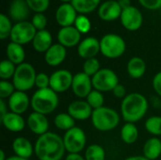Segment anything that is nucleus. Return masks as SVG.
I'll use <instances>...</instances> for the list:
<instances>
[{
    "mask_svg": "<svg viewBox=\"0 0 161 160\" xmlns=\"http://www.w3.org/2000/svg\"><path fill=\"white\" fill-rule=\"evenodd\" d=\"M65 151L63 139L53 132L40 136L34 145V153L39 160H61Z\"/></svg>",
    "mask_w": 161,
    "mask_h": 160,
    "instance_id": "1",
    "label": "nucleus"
},
{
    "mask_svg": "<svg viewBox=\"0 0 161 160\" xmlns=\"http://www.w3.org/2000/svg\"><path fill=\"white\" fill-rule=\"evenodd\" d=\"M148 110V101L145 96L138 92L127 94L122 101L121 113L126 123L135 124L141 121Z\"/></svg>",
    "mask_w": 161,
    "mask_h": 160,
    "instance_id": "2",
    "label": "nucleus"
},
{
    "mask_svg": "<svg viewBox=\"0 0 161 160\" xmlns=\"http://www.w3.org/2000/svg\"><path fill=\"white\" fill-rule=\"evenodd\" d=\"M58 93L50 88L38 90L31 97V108L35 112L47 115L52 113L58 106Z\"/></svg>",
    "mask_w": 161,
    "mask_h": 160,
    "instance_id": "3",
    "label": "nucleus"
},
{
    "mask_svg": "<svg viewBox=\"0 0 161 160\" xmlns=\"http://www.w3.org/2000/svg\"><path fill=\"white\" fill-rule=\"evenodd\" d=\"M91 119L94 128L101 132L111 131L116 128L120 123V115L118 112L108 107L94 109Z\"/></svg>",
    "mask_w": 161,
    "mask_h": 160,
    "instance_id": "4",
    "label": "nucleus"
},
{
    "mask_svg": "<svg viewBox=\"0 0 161 160\" xmlns=\"http://www.w3.org/2000/svg\"><path fill=\"white\" fill-rule=\"evenodd\" d=\"M36 76L37 74L34 67L30 63L24 62L16 66V71L12 77V83L16 91L25 92L35 86Z\"/></svg>",
    "mask_w": 161,
    "mask_h": 160,
    "instance_id": "5",
    "label": "nucleus"
},
{
    "mask_svg": "<svg viewBox=\"0 0 161 160\" xmlns=\"http://www.w3.org/2000/svg\"><path fill=\"white\" fill-rule=\"evenodd\" d=\"M126 49L125 40L117 34H106L100 40V52L108 58H118Z\"/></svg>",
    "mask_w": 161,
    "mask_h": 160,
    "instance_id": "6",
    "label": "nucleus"
},
{
    "mask_svg": "<svg viewBox=\"0 0 161 160\" xmlns=\"http://www.w3.org/2000/svg\"><path fill=\"white\" fill-rule=\"evenodd\" d=\"M92 82L94 90L101 92L112 91L114 88L120 84L116 73L108 68L100 69L99 72L92 77Z\"/></svg>",
    "mask_w": 161,
    "mask_h": 160,
    "instance_id": "7",
    "label": "nucleus"
},
{
    "mask_svg": "<svg viewBox=\"0 0 161 160\" xmlns=\"http://www.w3.org/2000/svg\"><path fill=\"white\" fill-rule=\"evenodd\" d=\"M62 139L65 149L69 154H79L85 148L87 142L85 132L77 126L66 131Z\"/></svg>",
    "mask_w": 161,
    "mask_h": 160,
    "instance_id": "8",
    "label": "nucleus"
},
{
    "mask_svg": "<svg viewBox=\"0 0 161 160\" xmlns=\"http://www.w3.org/2000/svg\"><path fill=\"white\" fill-rule=\"evenodd\" d=\"M37 29L34 27L32 23L28 21L18 22L12 26L10 33V40L12 42L24 45L33 41Z\"/></svg>",
    "mask_w": 161,
    "mask_h": 160,
    "instance_id": "9",
    "label": "nucleus"
},
{
    "mask_svg": "<svg viewBox=\"0 0 161 160\" xmlns=\"http://www.w3.org/2000/svg\"><path fill=\"white\" fill-rule=\"evenodd\" d=\"M74 75L68 70L60 69L50 75V89L57 93H62L72 88Z\"/></svg>",
    "mask_w": 161,
    "mask_h": 160,
    "instance_id": "10",
    "label": "nucleus"
},
{
    "mask_svg": "<svg viewBox=\"0 0 161 160\" xmlns=\"http://www.w3.org/2000/svg\"><path fill=\"white\" fill-rule=\"evenodd\" d=\"M120 18L123 26L129 31L138 30L142 26L143 22L142 13L139 8L133 6L124 8Z\"/></svg>",
    "mask_w": 161,
    "mask_h": 160,
    "instance_id": "11",
    "label": "nucleus"
},
{
    "mask_svg": "<svg viewBox=\"0 0 161 160\" xmlns=\"http://www.w3.org/2000/svg\"><path fill=\"white\" fill-rule=\"evenodd\" d=\"M92 77L87 75L85 73H77L74 75L72 91L74 94L78 98H87L90 92L92 91Z\"/></svg>",
    "mask_w": 161,
    "mask_h": 160,
    "instance_id": "12",
    "label": "nucleus"
},
{
    "mask_svg": "<svg viewBox=\"0 0 161 160\" xmlns=\"http://www.w3.org/2000/svg\"><path fill=\"white\" fill-rule=\"evenodd\" d=\"M77 18V11L71 3H63L56 11V20L62 27L72 26Z\"/></svg>",
    "mask_w": 161,
    "mask_h": 160,
    "instance_id": "13",
    "label": "nucleus"
},
{
    "mask_svg": "<svg viewBox=\"0 0 161 160\" xmlns=\"http://www.w3.org/2000/svg\"><path fill=\"white\" fill-rule=\"evenodd\" d=\"M29 106H31V99H29L28 95L24 91H16L8 101V107L10 109V112L20 115L25 113Z\"/></svg>",
    "mask_w": 161,
    "mask_h": 160,
    "instance_id": "14",
    "label": "nucleus"
},
{
    "mask_svg": "<svg viewBox=\"0 0 161 160\" xmlns=\"http://www.w3.org/2000/svg\"><path fill=\"white\" fill-rule=\"evenodd\" d=\"M123 8L116 0H108L101 4L98 8V15L103 21L111 22L121 17Z\"/></svg>",
    "mask_w": 161,
    "mask_h": 160,
    "instance_id": "15",
    "label": "nucleus"
},
{
    "mask_svg": "<svg viewBox=\"0 0 161 160\" xmlns=\"http://www.w3.org/2000/svg\"><path fill=\"white\" fill-rule=\"evenodd\" d=\"M81 33L75 28V26H66L61 27L58 32V43L64 47H74L80 43Z\"/></svg>",
    "mask_w": 161,
    "mask_h": 160,
    "instance_id": "16",
    "label": "nucleus"
},
{
    "mask_svg": "<svg viewBox=\"0 0 161 160\" xmlns=\"http://www.w3.org/2000/svg\"><path fill=\"white\" fill-rule=\"evenodd\" d=\"M100 52V41L94 37H88L80 41L77 53L80 58L86 59L95 58Z\"/></svg>",
    "mask_w": 161,
    "mask_h": 160,
    "instance_id": "17",
    "label": "nucleus"
},
{
    "mask_svg": "<svg viewBox=\"0 0 161 160\" xmlns=\"http://www.w3.org/2000/svg\"><path fill=\"white\" fill-rule=\"evenodd\" d=\"M26 124L30 131L39 137L47 133L49 129V122L45 115L33 111L27 117Z\"/></svg>",
    "mask_w": 161,
    "mask_h": 160,
    "instance_id": "18",
    "label": "nucleus"
},
{
    "mask_svg": "<svg viewBox=\"0 0 161 160\" xmlns=\"http://www.w3.org/2000/svg\"><path fill=\"white\" fill-rule=\"evenodd\" d=\"M93 109L88 104L87 101L75 100L72 102L68 107V113L77 121H85L92 118Z\"/></svg>",
    "mask_w": 161,
    "mask_h": 160,
    "instance_id": "19",
    "label": "nucleus"
},
{
    "mask_svg": "<svg viewBox=\"0 0 161 160\" xmlns=\"http://www.w3.org/2000/svg\"><path fill=\"white\" fill-rule=\"evenodd\" d=\"M66 47H64L60 43H55L45 52L44 59L49 66L57 67L64 61V59L66 58Z\"/></svg>",
    "mask_w": 161,
    "mask_h": 160,
    "instance_id": "20",
    "label": "nucleus"
},
{
    "mask_svg": "<svg viewBox=\"0 0 161 160\" xmlns=\"http://www.w3.org/2000/svg\"><path fill=\"white\" fill-rule=\"evenodd\" d=\"M3 126L13 133H18L24 130L25 126V121L20 114L14 112H8L3 118L0 119Z\"/></svg>",
    "mask_w": 161,
    "mask_h": 160,
    "instance_id": "21",
    "label": "nucleus"
},
{
    "mask_svg": "<svg viewBox=\"0 0 161 160\" xmlns=\"http://www.w3.org/2000/svg\"><path fill=\"white\" fill-rule=\"evenodd\" d=\"M12 151L15 156L28 159L34 153V146L32 143L24 137H18L12 141Z\"/></svg>",
    "mask_w": 161,
    "mask_h": 160,
    "instance_id": "22",
    "label": "nucleus"
},
{
    "mask_svg": "<svg viewBox=\"0 0 161 160\" xmlns=\"http://www.w3.org/2000/svg\"><path fill=\"white\" fill-rule=\"evenodd\" d=\"M53 38L51 33L46 30H40L37 31L33 41L32 45L33 48L39 53H45L52 45H53Z\"/></svg>",
    "mask_w": 161,
    "mask_h": 160,
    "instance_id": "23",
    "label": "nucleus"
},
{
    "mask_svg": "<svg viewBox=\"0 0 161 160\" xmlns=\"http://www.w3.org/2000/svg\"><path fill=\"white\" fill-rule=\"evenodd\" d=\"M29 9L25 0H14L9 7V15L12 20L18 22L25 21L29 15Z\"/></svg>",
    "mask_w": 161,
    "mask_h": 160,
    "instance_id": "24",
    "label": "nucleus"
},
{
    "mask_svg": "<svg viewBox=\"0 0 161 160\" xmlns=\"http://www.w3.org/2000/svg\"><path fill=\"white\" fill-rule=\"evenodd\" d=\"M6 54L8 57V59L10 60L15 65H20L24 63V60L25 58V53L23 45L15 43V42H9L6 49Z\"/></svg>",
    "mask_w": 161,
    "mask_h": 160,
    "instance_id": "25",
    "label": "nucleus"
},
{
    "mask_svg": "<svg viewBox=\"0 0 161 160\" xmlns=\"http://www.w3.org/2000/svg\"><path fill=\"white\" fill-rule=\"evenodd\" d=\"M145 72H146V64L142 58L133 57L132 58L129 59L127 63V73L132 78L139 79L144 75Z\"/></svg>",
    "mask_w": 161,
    "mask_h": 160,
    "instance_id": "26",
    "label": "nucleus"
},
{
    "mask_svg": "<svg viewBox=\"0 0 161 160\" xmlns=\"http://www.w3.org/2000/svg\"><path fill=\"white\" fill-rule=\"evenodd\" d=\"M143 156L149 160L158 159L161 156V141L158 138H150L143 145Z\"/></svg>",
    "mask_w": 161,
    "mask_h": 160,
    "instance_id": "27",
    "label": "nucleus"
},
{
    "mask_svg": "<svg viewBox=\"0 0 161 160\" xmlns=\"http://www.w3.org/2000/svg\"><path fill=\"white\" fill-rule=\"evenodd\" d=\"M139 137V130L135 124L125 123L121 129V138L126 144H133L137 141Z\"/></svg>",
    "mask_w": 161,
    "mask_h": 160,
    "instance_id": "28",
    "label": "nucleus"
},
{
    "mask_svg": "<svg viewBox=\"0 0 161 160\" xmlns=\"http://www.w3.org/2000/svg\"><path fill=\"white\" fill-rule=\"evenodd\" d=\"M71 4L80 14H88L98 8L100 0H72Z\"/></svg>",
    "mask_w": 161,
    "mask_h": 160,
    "instance_id": "29",
    "label": "nucleus"
},
{
    "mask_svg": "<svg viewBox=\"0 0 161 160\" xmlns=\"http://www.w3.org/2000/svg\"><path fill=\"white\" fill-rule=\"evenodd\" d=\"M55 126L62 131H68L75 126V120L69 113H59L54 119Z\"/></svg>",
    "mask_w": 161,
    "mask_h": 160,
    "instance_id": "30",
    "label": "nucleus"
},
{
    "mask_svg": "<svg viewBox=\"0 0 161 160\" xmlns=\"http://www.w3.org/2000/svg\"><path fill=\"white\" fill-rule=\"evenodd\" d=\"M85 159L86 160H105L106 159V152L105 149L98 144L90 145L85 152Z\"/></svg>",
    "mask_w": 161,
    "mask_h": 160,
    "instance_id": "31",
    "label": "nucleus"
},
{
    "mask_svg": "<svg viewBox=\"0 0 161 160\" xmlns=\"http://www.w3.org/2000/svg\"><path fill=\"white\" fill-rule=\"evenodd\" d=\"M145 129L154 136H161V117L152 116L145 122Z\"/></svg>",
    "mask_w": 161,
    "mask_h": 160,
    "instance_id": "32",
    "label": "nucleus"
},
{
    "mask_svg": "<svg viewBox=\"0 0 161 160\" xmlns=\"http://www.w3.org/2000/svg\"><path fill=\"white\" fill-rule=\"evenodd\" d=\"M16 71L15 64L8 59H4L0 64V78L2 80H8L13 77Z\"/></svg>",
    "mask_w": 161,
    "mask_h": 160,
    "instance_id": "33",
    "label": "nucleus"
},
{
    "mask_svg": "<svg viewBox=\"0 0 161 160\" xmlns=\"http://www.w3.org/2000/svg\"><path fill=\"white\" fill-rule=\"evenodd\" d=\"M86 101L88 102V104L92 107L93 110L104 107V102H105L103 93L96 90H92L90 92V94L86 98Z\"/></svg>",
    "mask_w": 161,
    "mask_h": 160,
    "instance_id": "34",
    "label": "nucleus"
},
{
    "mask_svg": "<svg viewBox=\"0 0 161 160\" xmlns=\"http://www.w3.org/2000/svg\"><path fill=\"white\" fill-rule=\"evenodd\" d=\"M100 70V63L96 58L86 59L83 64V73H85L90 77H92Z\"/></svg>",
    "mask_w": 161,
    "mask_h": 160,
    "instance_id": "35",
    "label": "nucleus"
},
{
    "mask_svg": "<svg viewBox=\"0 0 161 160\" xmlns=\"http://www.w3.org/2000/svg\"><path fill=\"white\" fill-rule=\"evenodd\" d=\"M12 25L10 23V20L6 16L5 14H0V39L5 40L8 36H10L11 30H12Z\"/></svg>",
    "mask_w": 161,
    "mask_h": 160,
    "instance_id": "36",
    "label": "nucleus"
},
{
    "mask_svg": "<svg viewBox=\"0 0 161 160\" xmlns=\"http://www.w3.org/2000/svg\"><path fill=\"white\" fill-rule=\"evenodd\" d=\"M75 28L82 34H85V33H88L90 30H91V27H92V24H91V21L89 20V18L83 14H80L77 16L75 22Z\"/></svg>",
    "mask_w": 161,
    "mask_h": 160,
    "instance_id": "37",
    "label": "nucleus"
},
{
    "mask_svg": "<svg viewBox=\"0 0 161 160\" xmlns=\"http://www.w3.org/2000/svg\"><path fill=\"white\" fill-rule=\"evenodd\" d=\"M28 7L31 10L35 11L36 13H42L45 11L50 4V0H25Z\"/></svg>",
    "mask_w": 161,
    "mask_h": 160,
    "instance_id": "38",
    "label": "nucleus"
},
{
    "mask_svg": "<svg viewBox=\"0 0 161 160\" xmlns=\"http://www.w3.org/2000/svg\"><path fill=\"white\" fill-rule=\"evenodd\" d=\"M15 91H16V89L13 83L8 82V80L0 81V98L1 99L9 98Z\"/></svg>",
    "mask_w": 161,
    "mask_h": 160,
    "instance_id": "39",
    "label": "nucleus"
},
{
    "mask_svg": "<svg viewBox=\"0 0 161 160\" xmlns=\"http://www.w3.org/2000/svg\"><path fill=\"white\" fill-rule=\"evenodd\" d=\"M31 23L34 25V27L37 29V31L43 30L45 29V26L47 25V18L43 13H41V12L35 13L34 16L32 17Z\"/></svg>",
    "mask_w": 161,
    "mask_h": 160,
    "instance_id": "40",
    "label": "nucleus"
},
{
    "mask_svg": "<svg viewBox=\"0 0 161 160\" xmlns=\"http://www.w3.org/2000/svg\"><path fill=\"white\" fill-rule=\"evenodd\" d=\"M35 86L38 88V90L46 89L50 87V76L47 75L45 73H39L36 76Z\"/></svg>",
    "mask_w": 161,
    "mask_h": 160,
    "instance_id": "41",
    "label": "nucleus"
},
{
    "mask_svg": "<svg viewBox=\"0 0 161 160\" xmlns=\"http://www.w3.org/2000/svg\"><path fill=\"white\" fill-rule=\"evenodd\" d=\"M140 4L147 9H158L161 8V0H139Z\"/></svg>",
    "mask_w": 161,
    "mask_h": 160,
    "instance_id": "42",
    "label": "nucleus"
},
{
    "mask_svg": "<svg viewBox=\"0 0 161 160\" xmlns=\"http://www.w3.org/2000/svg\"><path fill=\"white\" fill-rule=\"evenodd\" d=\"M153 88L158 95L161 97V71L156 74L153 78Z\"/></svg>",
    "mask_w": 161,
    "mask_h": 160,
    "instance_id": "43",
    "label": "nucleus"
},
{
    "mask_svg": "<svg viewBox=\"0 0 161 160\" xmlns=\"http://www.w3.org/2000/svg\"><path fill=\"white\" fill-rule=\"evenodd\" d=\"M112 92H113L114 96L117 97V98H119V99H124L126 96V90H125V86L122 85V84H118L114 88V90L112 91Z\"/></svg>",
    "mask_w": 161,
    "mask_h": 160,
    "instance_id": "44",
    "label": "nucleus"
},
{
    "mask_svg": "<svg viewBox=\"0 0 161 160\" xmlns=\"http://www.w3.org/2000/svg\"><path fill=\"white\" fill-rule=\"evenodd\" d=\"M8 113V107L4 102V99H0V119Z\"/></svg>",
    "mask_w": 161,
    "mask_h": 160,
    "instance_id": "45",
    "label": "nucleus"
},
{
    "mask_svg": "<svg viewBox=\"0 0 161 160\" xmlns=\"http://www.w3.org/2000/svg\"><path fill=\"white\" fill-rule=\"evenodd\" d=\"M65 160H86L80 154H68Z\"/></svg>",
    "mask_w": 161,
    "mask_h": 160,
    "instance_id": "46",
    "label": "nucleus"
},
{
    "mask_svg": "<svg viewBox=\"0 0 161 160\" xmlns=\"http://www.w3.org/2000/svg\"><path fill=\"white\" fill-rule=\"evenodd\" d=\"M118 1V3L120 4V6H121V8L124 9V8H128V7H130L131 5H130V0H117Z\"/></svg>",
    "mask_w": 161,
    "mask_h": 160,
    "instance_id": "47",
    "label": "nucleus"
},
{
    "mask_svg": "<svg viewBox=\"0 0 161 160\" xmlns=\"http://www.w3.org/2000/svg\"><path fill=\"white\" fill-rule=\"evenodd\" d=\"M125 160H149L148 158H146L144 156H132L129 157L127 158H125Z\"/></svg>",
    "mask_w": 161,
    "mask_h": 160,
    "instance_id": "48",
    "label": "nucleus"
},
{
    "mask_svg": "<svg viewBox=\"0 0 161 160\" xmlns=\"http://www.w3.org/2000/svg\"><path fill=\"white\" fill-rule=\"evenodd\" d=\"M7 160H28V159H26V158H23V157H17V156H12V157H7Z\"/></svg>",
    "mask_w": 161,
    "mask_h": 160,
    "instance_id": "49",
    "label": "nucleus"
},
{
    "mask_svg": "<svg viewBox=\"0 0 161 160\" xmlns=\"http://www.w3.org/2000/svg\"><path fill=\"white\" fill-rule=\"evenodd\" d=\"M0 160H7L5 151H3V150H0Z\"/></svg>",
    "mask_w": 161,
    "mask_h": 160,
    "instance_id": "50",
    "label": "nucleus"
},
{
    "mask_svg": "<svg viewBox=\"0 0 161 160\" xmlns=\"http://www.w3.org/2000/svg\"><path fill=\"white\" fill-rule=\"evenodd\" d=\"M60 1H62V2H64V3H69V2H72V0H60Z\"/></svg>",
    "mask_w": 161,
    "mask_h": 160,
    "instance_id": "51",
    "label": "nucleus"
}]
</instances>
